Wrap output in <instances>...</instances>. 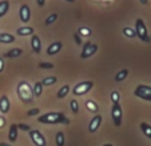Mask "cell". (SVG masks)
<instances>
[{"label":"cell","instance_id":"cell-1","mask_svg":"<svg viewBox=\"0 0 151 146\" xmlns=\"http://www.w3.org/2000/svg\"><path fill=\"white\" fill-rule=\"evenodd\" d=\"M37 121H39L40 124H47V125H58V124L68 125L70 124V120L66 117V114L62 112L46 113V114H43V116H39Z\"/></svg>","mask_w":151,"mask_h":146},{"label":"cell","instance_id":"cell-2","mask_svg":"<svg viewBox=\"0 0 151 146\" xmlns=\"http://www.w3.org/2000/svg\"><path fill=\"white\" fill-rule=\"evenodd\" d=\"M16 93L19 100L23 104H31L34 100V92H32V86L27 81H20L16 86Z\"/></svg>","mask_w":151,"mask_h":146},{"label":"cell","instance_id":"cell-3","mask_svg":"<svg viewBox=\"0 0 151 146\" xmlns=\"http://www.w3.org/2000/svg\"><path fill=\"white\" fill-rule=\"evenodd\" d=\"M135 35L140 39V41L143 43H150L151 41V37L148 35L147 31V27H146L145 21L142 19H137L135 20Z\"/></svg>","mask_w":151,"mask_h":146},{"label":"cell","instance_id":"cell-4","mask_svg":"<svg viewBox=\"0 0 151 146\" xmlns=\"http://www.w3.org/2000/svg\"><path fill=\"white\" fill-rule=\"evenodd\" d=\"M135 97L138 99H142L145 101H151V86L145 84H139L134 90Z\"/></svg>","mask_w":151,"mask_h":146},{"label":"cell","instance_id":"cell-5","mask_svg":"<svg viewBox=\"0 0 151 146\" xmlns=\"http://www.w3.org/2000/svg\"><path fill=\"white\" fill-rule=\"evenodd\" d=\"M92 86H94V82H92V81L79 82V84H76L74 88H72V94H75V96L87 94V93L92 89Z\"/></svg>","mask_w":151,"mask_h":146},{"label":"cell","instance_id":"cell-6","mask_svg":"<svg viewBox=\"0 0 151 146\" xmlns=\"http://www.w3.org/2000/svg\"><path fill=\"white\" fill-rule=\"evenodd\" d=\"M111 117H112V122L116 128H119L122 125V118H123V110L120 106L119 102H114L112 104V109H111Z\"/></svg>","mask_w":151,"mask_h":146},{"label":"cell","instance_id":"cell-7","mask_svg":"<svg viewBox=\"0 0 151 146\" xmlns=\"http://www.w3.org/2000/svg\"><path fill=\"white\" fill-rule=\"evenodd\" d=\"M29 138L36 146H47L46 137L42 134V132L37 129H31L29 130Z\"/></svg>","mask_w":151,"mask_h":146},{"label":"cell","instance_id":"cell-8","mask_svg":"<svg viewBox=\"0 0 151 146\" xmlns=\"http://www.w3.org/2000/svg\"><path fill=\"white\" fill-rule=\"evenodd\" d=\"M96 52H98V45L94 44V43H91V41H87L84 45H83L80 57H82V59H88V57L94 56Z\"/></svg>","mask_w":151,"mask_h":146},{"label":"cell","instance_id":"cell-9","mask_svg":"<svg viewBox=\"0 0 151 146\" xmlns=\"http://www.w3.org/2000/svg\"><path fill=\"white\" fill-rule=\"evenodd\" d=\"M19 17L22 23H28L31 20V9L27 4H23L19 9Z\"/></svg>","mask_w":151,"mask_h":146},{"label":"cell","instance_id":"cell-10","mask_svg":"<svg viewBox=\"0 0 151 146\" xmlns=\"http://www.w3.org/2000/svg\"><path fill=\"white\" fill-rule=\"evenodd\" d=\"M102 116L100 114H96L92 117V120L90 121V124H88V132L90 133H95L98 129H99V126L102 125Z\"/></svg>","mask_w":151,"mask_h":146},{"label":"cell","instance_id":"cell-11","mask_svg":"<svg viewBox=\"0 0 151 146\" xmlns=\"http://www.w3.org/2000/svg\"><path fill=\"white\" fill-rule=\"evenodd\" d=\"M11 109V102L7 96H1L0 97V113L1 114H7Z\"/></svg>","mask_w":151,"mask_h":146},{"label":"cell","instance_id":"cell-12","mask_svg":"<svg viewBox=\"0 0 151 146\" xmlns=\"http://www.w3.org/2000/svg\"><path fill=\"white\" fill-rule=\"evenodd\" d=\"M31 48L35 53H40V52H42V41H40V37L35 33L31 36Z\"/></svg>","mask_w":151,"mask_h":146},{"label":"cell","instance_id":"cell-13","mask_svg":"<svg viewBox=\"0 0 151 146\" xmlns=\"http://www.w3.org/2000/svg\"><path fill=\"white\" fill-rule=\"evenodd\" d=\"M62 47H63V44L60 41L52 43V44H50L48 48H47V55H48V56H55L56 53H59L60 52Z\"/></svg>","mask_w":151,"mask_h":146},{"label":"cell","instance_id":"cell-14","mask_svg":"<svg viewBox=\"0 0 151 146\" xmlns=\"http://www.w3.org/2000/svg\"><path fill=\"white\" fill-rule=\"evenodd\" d=\"M15 41V36L7 32H1L0 33V44H11Z\"/></svg>","mask_w":151,"mask_h":146},{"label":"cell","instance_id":"cell-15","mask_svg":"<svg viewBox=\"0 0 151 146\" xmlns=\"http://www.w3.org/2000/svg\"><path fill=\"white\" fill-rule=\"evenodd\" d=\"M16 33L19 35V36H32V35L35 33V29L32 28V27H22V28H19L16 31Z\"/></svg>","mask_w":151,"mask_h":146},{"label":"cell","instance_id":"cell-16","mask_svg":"<svg viewBox=\"0 0 151 146\" xmlns=\"http://www.w3.org/2000/svg\"><path fill=\"white\" fill-rule=\"evenodd\" d=\"M23 55V49H20V48H12L4 55V57H8V59H15V57H19Z\"/></svg>","mask_w":151,"mask_h":146},{"label":"cell","instance_id":"cell-17","mask_svg":"<svg viewBox=\"0 0 151 146\" xmlns=\"http://www.w3.org/2000/svg\"><path fill=\"white\" fill-rule=\"evenodd\" d=\"M17 125L12 124L11 126H9V132H8V140L11 141V142H15V141L17 140Z\"/></svg>","mask_w":151,"mask_h":146},{"label":"cell","instance_id":"cell-18","mask_svg":"<svg viewBox=\"0 0 151 146\" xmlns=\"http://www.w3.org/2000/svg\"><path fill=\"white\" fill-rule=\"evenodd\" d=\"M70 90H71V86H70L68 84H66V85H63L62 88H60L59 90H58V93H56V97L58 99H64V97H66L67 94H68L70 93Z\"/></svg>","mask_w":151,"mask_h":146},{"label":"cell","instance_id":"cell-19","mask_svg":"<svg viewBox=\"0 0 151 146\" xmlns=\"http://www.w3.org/2000/svg\"><path fill=\"white\" fill-rule=\"evenodd\" d=\"M86 109L90 110L91 113H98V110H99V105H98L94 100H87V101H86Z\"/></svg>","mask_w":151,"mask_h":146},{"label":"cell","instance_id":"cell-20","mask_svg":"<svg viewBox=\"0 0 151 146\" xmlns=\"http://www.w3.org/2000/svg\"><path fill=\"white\" fill-rule=\"evenodd\" d=\"M43 89H44V86H43V84L40 81L35 82L34 86H32V92H34V97H40V96L43 94Z\"/></svg>","mask_w":151,"mask_h":146},{"label":"cell","instance_id":"cell-21","mask_svg":"<svg viewBox=\"0 0 151 146\" xmlns=\"http://www.w3.org/2000/svg\"><path fill=\"white\" fill-rule=\"evenodd\" d=\"M8 9H9V1L8 0H1L0 1V19L3 16H6Z\"/></svg>","mask_w":151,"mask_h":146},{"label":"cell","instance_id":"cell-22","mask_svg":"<svg viewBox=\"0 0 151 146\" xmlns=\"http://www.w3.org/2000/svg\"><path fill=\"white\" fill-rule=\"evenodd\" d=\"M55 143L56 146H64L66 145V137H64V133L63 132H58L55 135Z\"/></svg>","mask_w":151,"mask_h":146},{"label":"cell","instance_id":"cell-23","mask_svg":"<svg viewBox=\"0 0 151 146\" xmlns=\"http://www.w3.org/2000/svg\"><path fill=\"white\" fill-rule=\"evenodd\" d=\"M139 126H140V130H142L143 134L151 140V125H148L147 122H140Z\"/></svg>","mask_w":151,"mask_h":146},{"label":"cell","instance_id":"cell-24","mask_svg":"<svg viewBox=\"0 0 151 146\" xmlns=\"http://www.w3.org/2000/svg\"><path fill=\"white\" fill-rule=\"evenodd\" d=\"M128 69H122V70H119V72L115 74V81L116 82H120V81H123V80H126L127 79V76H128Z\"/></svg>","mask_w":151,"mask_h":146},{"label":"cell","instance_id":"cell-25","mask_svg":"<svg viewBox=\"0 0 151 146\" xmlns=\"http://www.w3.org/2000/svg\"><path fill=\"white\" fill-rule=\"evenodd\" d=\"M56 81H58V79L55 76H50V77H44L40 82L43 84V86H51V85L56 84Z\"/></svg>","mask_w":151,"mask_h":146},{"label":"cell","instance_id":"cell-26","mask_svg":"<svg viewBox=\"0 0 151 146\" xmlns=\"http://www.w3.org/2000/svg\"><path fill=\"white\" fill-rule=\"evenodd\" d=\"M91 33H92V31H91V28H88V27H80V28L78 29V35H79L80 37L82 36L88 37V36H91Z\"/></svg>","mask_w":151,"mask_h":146},{"label":"cell","instance_id":"cell-27","mask_svg":"<svg viewBox=\"0 0 151 146\" xmlns=\"http://www.w3.org/2000/svg\"><path fill=\"white\" fill-rule=\"evenodd\" d=\"M123 33L126 37H130V39H134L137 35H135V29H132L131 27H124L123 28Z\"/></svg>","mask_w":151,"mask_h":146},{"label":"cell","instance_id":"cell-28","mask_svg":"<svg viewBox=\"0 0 151 146\" xmlns=\"http://www.w3.org/2000/svg\"><path fill=\"white\" fill-rule=\"evenodd\" d=\"M56 20H58V13H51L46 20H44V24H46V26H51V24H54V23L56 21Z\"/></svg>","mask_w":151,"mask_h":146},{"label":"cell","instance_id":"cell-29","mask_svg":"<svg viewBox=\"0 0 151 146\" xmlns=\"http://www.w3.org/2000/svg\"><path fill=\"white\" fill-rule=\"evenodd\" d=\"M70 106H71L72 113H74V114H78V112H79V102H78L76 100H71Z\"/></svg>","mask_w":151,"mask_h":146},{"label":"cell","instance_id":"cell-30","mask_svg":"<svg viewBox=\"0 0 151 146\" xmlns=\"http://www.w3.org/2000/svg\"><path fill=\"white\" fill-rule=\"evenodd\" d=\"M39 68L40 69H52L54 68V64L52 62H39Z\"/></svg>","mask_w":151,"mask_h":146},{"label":"cell","instance_id":"cell-31","mask_svg":"<svg viewBox=\"0 0 151 146\" xmlns=\"http://www.w3.org/2000/svg\"><path fill=\"white\" fill-rule=\"evenodd\" d=\"M111 100H112V102H119V101H120V94H119V92L114 90V92L111 93Z\"/></svg>","mask_w":151,"mask_h":146},{"label":"cell","instance_id":"cell-32","mask_svg":"<svg viewBox=\"0 0 151 146\" xmlns=\"http://www.w3.org/2000/svg\"><path fill=\"white\" fill-rule=\"evenodd\" d=\"M39 113H40L39 108H34V109H31V110H28V112H27V116H28V117H32V116H37Z\"/></svg>","mask_w":151,"mask_h":146},{"label":"cell","instance_id":"cell-33","mask_svg":"<svg viewBox=\"0 0 151 146\" xmlns=\"http://www.w3.org/2000/svg\"><path fill=\"white\" fill-rule=\"evenodd\" d=\"M74 40H75V44L76 45H82V37L78 35V32L74 33Z\"/></svg>","mask_w":151,"mask_h":146},{"label":"cell","instance_id":"cell-34","mask_svg":"<svg viewBox=\"0 0 151 146\" xmlns=\"http://www.w3.org/2000/svg\"><path fill=\"white\" fill-rule=\"evenodd\" d=\"M17 129H20V130H27V132H29V130H31V128H29L27 124H19V125H17Z\"/></svg>","mask_w":151,"mask_h":146},{"label":"cell","instance_id":"cell-35","mask_svg":"<svg viewBox=\"0 0 151 146\" xmlns=\"http://www.w3.org/2000/svg\"><path fill=\"white\" fill-rule=\"evenodd\" d=\"M6 124H7V120L3 116H0V129H3V128L6 126Z\"/></svg>","mask_w":151,"mask_h":146},{"label":"cell","instance_id":"cell-36","mask_svg":"<svg viewBox=\"0 0 151 146\" xmlns=\"http://www.w3.org/2000/svg\"><path fill=\"white\" fill-rule=\"evenodd\" d=\"M4 70V60H3V57H0V73Z\"/></svg>","mask_w":151,"mask_h":146},{"label":"cell","instance_id":"cell-37","mask_svg":"<svg viewBox=\"0 0 151 146\" xmlns=\"http://www.w3.org/2000/svg\"><path fill=\"white\" fill-rule=\"evenodd\" d=\"M36 3L39 7H44V4H46V0H36Z\"/></svg>","mask_w":151,"mask_h":146},{"label":"cell","instance_id":"cell-38","mask_svg":"<svg viewBox=\"0 0 151 146\" xmlns=\"http://www.w3.org/2000/svg\"><path fill=\"white\" fill-rule=\"evenodd\" d=\"M0 146H12L9 143H6V142H0Z\"/></svg>","mask_w":151,"mask_h":146},{"label":"cell","instance_id":"cell-39","mask_svg":"<svg viewBox=\"0 0 151 146\" xmlns=\"http://www.w3.org/2000/svg\"><path fill=\"white\" fill-rule=\"evenodd\" d=\"M140 3H142V4H147V0H140Z\"/></svg>","mask_w":151,"mask_h":146},{"label":"cell","instance_id":"cell-40","mask_svg":"<svg viewBox=\"0 0 151 146\" xmlns=\"http://www.w3.org/2000/svg\"><path fill=\"white\" fill-rule=\"evenodd\" d=\"M66 1H67V3H74L75 0H66Z\"/></svg>","mask_w":151,"mask_h":146},{"label":"cell","instance_id":"cell-41","mask_svg":"<svg viewBox=\"0 0 151 146\" xmlns=\"http://www.w3.org/2000/svg\"><path fill=\"white\" fill-rule=\"evenodd\" d=\"M103 146H112V145H111V143H104Z\"/></svg>","mask_w":151,"mask_h":146}]
</instances>
